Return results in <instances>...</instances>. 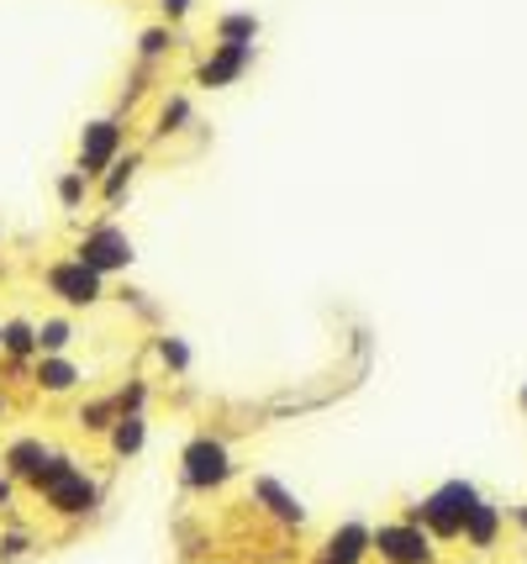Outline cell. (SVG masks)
<instances>
[{
    "mask_svg": "<svg viewBox=\"0 0 527 564\" xmlns=\"http://www.w3.org/2000/svg\"><path fill=\"white\" fill-rule=\"evenodd\" d=\"M474 501H480V496H474V485L448 481V485H438L422 507L406 511V522H427L438 538H459V533H464V517H470Z\"/></svg>",
    "mask_w": 527,
    "mask_h": 564,
    "instance_id": "obj_1",
    "label": "cell"
},
{
    "mask_svg": "<svg viewBox=\"0 0 527 564\" xmlns=\"http://www.w3.org/2000/svg\"><path fill=\"white\" fill-rule=\"evenodd\" d=\"M369 549L385 564H433V538L422 533V522H385L369 533Z\"/></svg>",
    "mask_w": 527,
    "mask_h": 564,
    "instance_id": "obj_2",
    "label": "cell"
},
{
    "mask_svg": "<svg viewBox=\"0 0 527 564\" xmlns=\"http://www.w3.org/2000/svg\"><path fill=\"white\" fill-rule=\"evenodd\" d=\"M75 259H79L85 269H96V274H116V269L132 264V238L122 233V227L101 222V227H90V233L79 238Z\"/></svg>",
    "mask_w": 527,
    "mask_h": 564,
    "instance_id": "obj_3",
    "label": "cell"
},
{
    "mask_svg": "<svg viewBox=\"0 0 527 564\" xmlns=\"http://www.w3.org/2000/svg\"><path fill=\"white\" fill-rule=\"evenodd\" d=\"M227 475H233V459H227V449L216 438H195L184 449V481L195 485V490H211V485H222Z\"/></svg>",
    "mask_w": 527,
    "mask_h": 564,
    "instance_id": "obj_4",
    "label": "cell"
},
{
    "mask_svg": "<svg viewBox=\"0 0 527 564\" xmlns=\"http://www.w3.org/2000/svg\"><path fill=\"white\" fill-rule=\"evenodd\" d=\"M254 43H216L211 48V58L195 69V80L206 84V90H222V84H233V80H243V69L254 64Z\"/></svg>",
    "mask_w": 527,
    "mask_h": 564,
    "instance_id": "obj_5",
    "label": "cell"
},
{
    "mask_svg": "<svg viewBox=\"0 0 527 564\" xmlns=\"http://www.w3.org/2000/svg\"><path fill=\"white\" fill-rule=\"evenodd\" d=\"M48 291L58 301H69V306H96V301H101V274L85 269L79 259H69V264L48 269Z\"/></svg>",
    "mask_w": 527,
    "mask_h": 564,
    "instance_id": "obj_6",
    "label": "cell"
},
{
    "mask_svg": "<svg viewBox=\"0 0 527 564\" xmlns=\"http://www.w3.org/2000/svg\"><path fill=\"white\" fill-rule=\"evenodd\" d=\"M116 148H122V122L85 127V137H79V174H101L105 163L116 159Z\"/></svg>",
    "mask_w": 527,
    "mask_h": 564,
    "instance_id": "obj_7",
    "label": "cell"
},
{
    "mask_svg": "<svg viewBox=\"0 0 527 564\" xmlns=\"http://www.w3.org/2000/svg\"><path fill=\"white\" fill-rule=\"evenodd\" d=\"M43 501H48L58 517H79V511H90L96 507V485L85 481L79 470H69V475H58V481L43 490Z\"/></svg>",
    "mask_w": 527,
    "mask_h": 564,
    "instance_id": "obj_8",
    "label": "cell"
},
{
    "mask_svg": "<svg viewBox=\"0 0 527 564\" xmlns=\"http://www.w3.org/2000/svg\"><path fill=\"white\" fill-rule=\"evenodd\" d=\"M501 522H506V511L501 507H491V501H474L470 507V517H464V543L470 549H480V554H491L496 549V538H501Z\"/></svg>",
    "mask_w": 527,
    "mask_h": 564,
    "instance_id": "obj_9",
    "label": "cell"
},
{
    "mask_svg": "<svg viewBox=\"0 0 527 564\" xmlns=\"http://www.w3.org/2000/svg\"><path fill=\"white\" fill-rule=\"evenodd\" d=\"M369 554V528L365 522H343L338 533L327 538V564H359Z\"/></svg>",
    "mask_w": 527,
    "mask_h": 564,
    "instance_id": "obj_10",
    "label": "cell"
},
{
    "mask_svg": "<svg viewBox=\"0 0 527 564\" xmlns=\"http://www.w3.org/2000/svg\"><path fill=\"white\" fill-rule=\"evenodd\" d=\"M37 385L53 391V396H64V391H75L79 385V370L69 364V359H58V353H43V359H37Z\"/></svg>",
    "mask_w": 527,
    "mask_h": 564,
    "instance_id": "obj_11",
    "label": "cell"
},
{
    "mask_svg": "<svg viewBox=\"0 0 527 564\" xmlns=\"http://www.w3.org/2000/svg\"><path fill=\"white\" fill-rule=\"evenodd\" d=\"M254 496H259V501H269V511H274L280 522H301V517H306V511H301V501L290 496L285 485H274V481H254Z\"/></svg>",
    "mask_w": 527,
    "mask_h": 564,
    "instance_id": "obj_12",
    "label": "cell"
},
{
    "mask_svg": "<svg viewBox=\"0 0 527 564\" xmlns=\"http://www.w3.org/2000/svg\"><path fill=\"white\" fill-rule=\"evenodd\" d=\"M43 459H48V449H43L37 438H22V443H11V454H5V470H11V475H22V481H32V475L43 470Z\"/></svg>",
    "mask_w": 527,
    "mask_h": 564,
    "instance_id": "obj_13",
    "label": "cell"
},
{
    "mask_svg": "<svg viewBox=\"0 0 527 564\" xmlns=\"http://www.w3.org/2000/svg\"><path fill=\"white\" fill-rule=\"evenodd\" d=\"M143 438H148V428H143V417H137V411H122V417L111 422V449H116V454H137V449H143Z\"/></svg>",
    "mask_w": 527,
    "mask_h": 564,
    "instance_id": "obj_14",
    "label": "cell"
},
{
    "mask_svg": "<svg viewBox=\"0 0 527 564\" xmlns=\"http://www.w3.org/2000/svg\"><path fill=\"white\" fill-rule=\"evenodd\" d=\"M259 37V16L233 11V16H216V43H254Z\"/></svg>",
    "mask_w": 527,
    "mask_h": 564,
    "instance_id": "obj_15",
    "label": "cell"
},
{
    "mask_svg": "<svg viewBox=\"0 0 527 564\" xmlns=\"http://www.w3.org/2000/svg\"><path fill=\"white\" fill-rule=\"evenodd\" d=\"M69 338H75V332H69V323H64V317H48V323L37 327V353L69 349Z\"/></svg>",
    "mask_w": 527,
    "mask_h": 564,
    "instance_id": "obj_16",
    "label": "cell"
},
{
    "mask_svg": "<svg viewBox=\"0 0 527 564\" xmlns=\"http://www.w3.org/2000/svg\"><path fill=\"white\" fill-rule=\"evenodd\" d=\"M0 349H5V353H32V349H37V327H26V323L0 327Z\"/></svg>",
    "mask_w": 527,
    "mask_h": 564,
    "instance_id": "obj_17",
    "label": "cell"
},
{
    "mask_svg": "<svg viewBox=\"0 0 527 564\" xmlns=\"http://www.w3.org/2000/svg\"><path fill=\"white\" fill-rule=\"evenodd\" d=\"M111 422H116V402H90L79 411V428H90V432H105Z\"/></svg>",
    "mask_w": 527,
    "mask_h": 564,
    "instance_id": "obj_18",
    "label": "cell"
},
{
    "mask_svg": "<svg viewBox=\"0 0 527 564\" xmlns=\"http://www.w3.org/2000/svg\"><path fill=\"white\" fill-rule=\"evenodd\" d=\"M85 190H90V174H64V185H58V195H64V206H69V212H75L79 201H85Z\"/></svg>",
    "mask_w": 527,
    "mask_h": 564,
    "instance_id": "obj_19",
    "label": "cell"
},
{
    "mask_svg": "<svg viewBox=\"0 0 527 564\" xmlns=\"http://www.w3.org/2000/svg\"><path fill=\"white\" fill-rule=\"evenodd\" d=\"M132 169H137V159L111 163V180H105V201H116V195H122V185H127V180H132Z\"/></svg>",
    "mask_w": 527,
    "mask_h": 564,
    "instance_id": "obj_20",
    "label": "cell"
},
{
    "mask_svg": "<svg viewBox=\"0 0 527 564\" xmlns=\"http://www.w3.org/2000/svg\"><path fill=\"white\" fill-rule=\"evenodd\" d=\"M158 353H164V364H169V370H184V364H190V353H184L180 338H164V343H158Z\"/></svg>",
    "mask_w": 527,
    "mask_h": 564,
    "instance_id": "obj_21",
    "label": "cell"
},
{
    "mask_svg": "<svg viewBox=\"0 0 527 564\" xmlns=\"http://www.w3.org/2000/svg\"><path fill=\"white\" fill-rule=\"evenodd\" d=\"M164 48H169V32H164V27L143 32V43H137V54H143V58H158V54H164Z\"/></svg>",
    "mask_w": 527,
    "mask_h": 564,
    "instance_id": "obj_22",
    "label": "cell"
},
{
    "mask_svg": "<svg viewBox=\"0 0 527 564\" xmlns=\"http://www.w3.org/2000/svg\"><path fill=\"white\" fill-rule=\"evenodd\" d=\"M184 116H190V106H184V101H169L164 116H158V133H175V122H184Z\"/></svg>",
    "mask_w": 527,
    "mask_h": 564,
    "instance_id": "obj_23",
    "label": "cell"
},
{
    "mask_svg": "<svg viewBox=\"0 0 527 564\" xmlns=\"http://www.w3.org/2000/svg\"><path fill=\"white\" fill-rule=\"evenodd\" d=\"M190 5H195V0H158V11H164L169 22H180V16L190 11Z\"/></svg>",
    "mask_w": 527,
    "mask_h": 564,
    "instance_id": "obj_24",
    "label": "cell"
},
{
    "mask_svg": "<svg viewBox=\"0 0 527 564\" xmlns=\"http://www.w3.org/2000/svg\"><path fill=\"white\" fill-rule=\"evenodd\" d=\"M22 549H26V538H22V533L0 538V554H5V560H16V554H22Z\"/></svg>",
    "mask_w": 527,
    "mask_h": 564,
    "instance_id": "obj_25",
    "label": "cell"
},
{
    "mask_svg": "<svg viewBox=\"0 0 527 564\" xmlns=\"http://www.w3.org/2000/svg\"><path fill=\"white\" fill-rule=\"evenodd\" d=\"M11 507V481H5V475H0V511Z\"/></svg>",
    "mask_w": 527,
    "mask_h": 564,
    "instance_id": "obj_26",
    "label": "cell"
},
{
    "mask_svg": "<svg viewBox=\"0 0 527 564\" xmlns=\"http://www.w3.org/2000/svg\"><path fill=\"white\" fill-rule=\"evenodd\" d=\"M523 406H527V391H523Z\"/></svg>",
    "mask_w": 527,
    "mask_h": 564,
    "instance_id": "obj_27",
    "label": "cell"
}]
</instances>
